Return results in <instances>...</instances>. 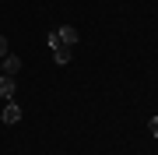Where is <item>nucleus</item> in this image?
Listing matches in <instances>:
<instances>
[{"instance_id":"1","label":"nucleus","mask_w":158,"mask_h":155,"mask_svg":"<svg viewBox=\"0 0 158 155\" xmlns=\"http://www.w3.org/2000/svg\"><path fill=\"white\" fill-rule=\"evenodd\" d=\"M14 92H18V81L0 74V99H4V102H14Z\"/></svg>"},{"instance_id":"2","label":"nucleus","mask_w":158,"mask_h":155,"mask_svg":"<svg viewBox=\"0 0 158 155\" xmlns=\"http://www.w3.org/2000/svg\"><path fill=\"white\" fill-rule=\"evenodd\" d=\"M56 39H60V46H77V28H74V25H60Z\"/></svg>"},{"instance_id":"3","label":"nucleus","mask_w":158,"mask_h":155,"mask_svg":"<svg viewBox=\"0 0 158 155\" xmlns=\"http://www.w3.org/2000/svg\"><path fill=\"white\" fill-rule=\"evenodd\" d=\"M0 120H4L7 127H14L18 120H21V106H18V102H7V106H4V113H0Z\"/></svg>"},{"instance_id":"4","label":"nucleus","mask_w":158,"mask_h":155,"mask_svg":"<svg viewBox=\"0 0 158 155\" xmlns=\"http://www.w3.org/2000/svg\"><path fill=\"white\" fill-rule=\"evenodd\" d=\"M18 71H21V57H14V53H7V57H4V74H7V78H14Z\"/></svg>"},{"instance_id":"5","label":"nucleus","mask_w":158,"mask_h":155,"mask_svg":"<svg viewBox=\"0 0 158 155\" xmlns=\"http://www.w3.org/2000/svg\"><path fill=\"white\" fill-rule=\"evenodd\" d=\"M70 57H74V46H53V60L56 63H70Z\"/></svg>"},{"instance_id":"6","label":"nucleus","mask_w":158,"mask_h":155,"mask_svg":"<svg viewBox=\"0 0 158 155\" xmlns=\"http://www.w3.org/2000/svg\"><path fill=\"white\" fill-rule=\"evenodd\" d=\"M7 53H11V46H7V39H4V35H0V60H4Z\"/></svg>"},{"instance_id":"7","label":"nucleus","mask_w":158,"mask_h":155,"mask_svg":"<svg viewBox=\"0 0 158 155\" xmlns=\"http://www.w3.org/2000/svg\"><path fill=\"white\" fill-rule=\"evenodd\" d=\"M148 131H151V138H158V116H151V123H148Z\"/></svg>"}]
</instances>
